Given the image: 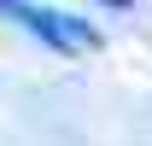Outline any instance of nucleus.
<instances>
[{"mask_svg":"<svg viewBox=\"0 0 152 146\" xmlns=\"http://www.w3.org/2000/svg\"><path fill=\"white\" fill-rule=\"evenodd\" d=\"M105 6H129V0H105Z\"/></svg>","mask_w":152,"mask_h":146,"instance_id":"nucleus-2","label":"nucleus"},{"mask_svg":"<svg viewBox=\"0 0 152 146\" xmlns=\"http://www.w3.org/2000/svg\"><path fill=\"white\" fill-rule=\"evenodd\" d=\"M0 18H12L18 29L41 35L47 47L58 53H94L99 47V29L88 18H76V12H58V6H35V0H0Z\"/></svg>","mask_w":152,"mask_h":146,"instance_id":"nucleus-1","label":"nucleus"}]
</instances>
